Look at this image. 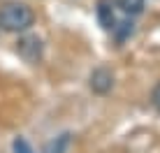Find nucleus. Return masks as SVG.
<instances>
[{"mask_svg":"<svg viewBox=\"0 0 160 153\" xmlns=\"http://www.w3.org/2000/svg\"><path fill=\"white\" fill-rule=\"evenodd\" d=\"M151 105H153V109L160 114V81L153 86V91H151Z\"/></svg>","mask_w":160,"mask_h":153,"instance_id":"1a4fd4ad","label":"nucleus"},{"mask_svg":"<svg viewBox=\"0 0 160 153\" xmlns=\"http://www.w3.org/2000/svg\"><path fill=\"white\" fill-rule=\"evenodd\" d=\"M112 32H114V37H116L118 44H123V42L128 40L132 32H135V23H132V21H121V23L114 26V30H112Z\"/></svg>","mask_w":160,"mask_h":153,"instance_id":"423d86ee","label":"nucleus"},{"mask_svg":"<svg viewBox=\"0 0 160 153\" xmlns=\"http://www.w3.org/2000/svg\"><path fill=\"white\" fill-rule=\"evenodd\" d=\"M118 7L128 16H139L146 5H144V0H118Z\"/></svg>","mask_w":160,"mask_h":153,"instance_id":"0eeeda50","label":"nucleus"},{"mask_svg":"<svg viewBox=\"0 0 160 153\" xmlns=\"http://www.w3.org/2000/svg\"><path fill=\"white\" fill-rule=\"evenodd\" d=\"M88 86H91V91L98 93V95H107V93L114 88V74H112V70H107V67L93 70L91 79H88Z\"/></svg>","mask_w":160,"mask_h":153,"instance_id":"7ed1b4c3","label":"nucleus"},{"mask_svg":"<svg viewBox=\"0 0 160 153\" xmlns=\"http://www.w3.org/2000/svg\"><path fill=\"white\" fill-rule=\"evenodd\" d=\"M12 151H14V153H35V151H32V146H30L23 137H16V139L12 141Z\"/></svg>","mask_w":160,"mask_h":153,"instance_id":"6e6552de","label":"nucleus"},{"mask_svg":"<svg viewBox=\"0 0 160 153\" xmlns=\"http://www.w3.org/2000/svg\"><path fill=\"white\" fill-rule=\"evenodd\" d=\"M35 23V12L26 2H5L0 7V28L7 32H26Z\"/></svg>","mask_w":160,"mask_h":153,"instance_id":"f257e3e1","label":"nucleus"},{"mask_svg":"<svg viewBox=\"0 0 160 153\" xmlns=\"http://www.w3.org/2000/svg\"><path fill=\"white\" fill-rule=\"evenodd\" d=\"M98 21L104 30H114L116 16H114V0H98Z\"/></svg>","mask_w":160,"mask_h":153,"instance_id":"20e7f679","label":"nucleus"},{"mask_svg":"<svg viewBox=\"0 0 160 153\" xmlns=\"http://www.w3.org/2000/svg\"><path fill=\"white\" fill-rule=\"evenodd\" d=\"M70 141H72V135L63 132V135H58V137H53L51 141H49V144L44 146L42 153H65V151H68V146H70Z\"/></svg>","mask_w":160,"mask_h":153,"instance_id":"39448f33","label":"nucleus"},{"mask_svg":"<svg viewBox=\"0 0 160 153\" xmlns=\"http://www.w3.org/2000/svg\"><path fill=\"white\" fill-rule=\"evenodd\" d=\"M16 53H19L26 63H30V65L40 63L42 61V53H44L42 40H40V37H35V35L19 37V42H16Z\"/></svg>","mask_w":160,"mask_h":153,"instance_id":"f03ea898","label":"nucleus"}]
</instances>
